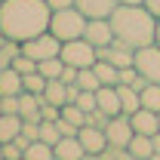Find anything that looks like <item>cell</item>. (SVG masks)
Segmentation results:
<instances>
[{
  "label": "cell",
  "instance_id": "83f0119b",
  "mask_svg": "<svg viewBox=\"0 0 160 160\" xmlns=\"http://www.w3.org/2000/svg\"><path fill=\"white\" fill-rule=\"evenodd\" d=\"M99 160H129V148H123V145H105Z\"/></svg>",
  "mask_w": 160,
  "mask_h": 160
},
{
  "label": "cell",
  "instance_id": "1f68e13d",
  "mask_svg": "<svg viewBox=\"0 0 160 160\" xmlns=\"http://www.w3.org/2000/svg\"><path fill=\"white\" fill-rule=\"evenodd\" d=\"M49 3V9L56 12V9H68V6H74V0H46Z\"/></svg>",
  "mask_w": 160,
  "mask_h": 160
},
{
  "label": "cell",
  "instance_id": "ac0fdd59",
  "mask_svg": "<svg viewBox=\"0 0 160 160\" xmlns=\"http://www.w3.org/2000/svg\"><path fill=\"white\" fill-rule=\"evenodd\" d=\"M40 99L43 102H52V105H65V102H68V83H65V80H46V86H43V96H40Z\"/></svg>",
  "mask_w": 160,
  "mask_h": 160
},
{
  "label": "cell",
  "instance_id": "2e32d148",
  "mask_svg": "<svg viewBox=\"0 0 160 160\" xmlns=\"http://www.w3.org/2000/svg\"><path fill=\"white\" fill-rule=\"evenodd\" d=\"M22 136V117L19 114H0V145H6V142L19 139Z\"/></svg>",
  "mask_w": 160,
  "mask_h": 160
},
{
  "label": "cell",
  "instance_id": "7402d4cb",
  "mask_svg": "<svg viewBox=\"0 0 160 160\" xmlns=\"http://www.w3.org/2000/svg\"><path fill=\"white\" fill-rule=\"evenodd\" d=\"M19 117L28 120V117H40V96H34V92H25L22 89L19 96Z\"/></svg>",
  "mask_w": 160,
  "mask_h": 160
},
{
  "label": "cell",
  "instance_id": "9a60e30c",
  "mask_svg": "<svg viewBox=\"0 0 160 160\" xmlns=\"http://www.w3.org/2000/svg\"><path fill=\"white\" fill-rule=\"evenodd\" d=\"M129 160H154V139L151 136H142V132H132L129 139Z\"/></svg>",
  "mask_w": 160,
  "mask_h": 160
},
{
  "label": "cell",
  "instance_id": "e0dca14e",
  "mask_svg": "<svg viewBox=\"0 0 160 160\" xmlns=\"http://www.w3.org/2000/svg\"><path fill=\"white\" fill-rule=\"evenodd\" d=\"M117 92H120V111H123V114H136L142 108V99H139V89H136V86L117 83Z\"/></svg>",
  "mask_w": 160,
  "mask_h": 160
},
{
  "label": "cell",
  "instance_id": "6da1fadb",
  "mask_svg": "<svg viewBox=\"0 0 160 160\" xmlns=\"http://www.w3.org/2000/svg\"><path fill=\"white\" fill-rule=\"evenodd\" d=\"M49 3L46 0H3L0 3V28L9 40H28L49 31Z\"/></svg>",
  "mask_w": 160,
  "mask_h": 160
},
{
  "label": "cell",
  "instance_id": "d590c367",
  "mask_svg": "<svg viewBox=\"0 0 160 160\" xmlns=\"http://www.w3.org/2000/svg\"><path fill=\"white\" fill-rule=\"evenodd\" d=\"M154 43L160 46V19H157V34H154Z\"/></svg>",
  "mask_w": 160,
  "mask_h": 160
},
{
  "label": "cell",
  "instance_id": "52a82bcc",
  "mask_svg": "<svg viewBox=\"0 0 160 160\" xmlns=\"http://www.w3.org/2000/svg\"><path fill=\"white\" fill-rule=\"evenodd\" d=\"M77 139H80V145H83V151H86V160H99L102 148L108 145L105 129H102V126H89V123H83L77 129Z\"/></svg>",
  "mask_w": 160,
  "mask_h": 160
},
{
  "label": "cell",
  "instance_id": "8fae6325",
  "mask_svg": "<svg viewBox=\"0 0 160 160\" xmlns=\"http://www.w3.org/2000/svg\"><path fill=\"white\" fill-rule=\"evenodd\" d=\"M52 154H56V160H86V151L77 136H62L52 145Z\"/></svg>",
  "mask_w": 160,
  "mask_h": 160
},
{
  "label": "cell",
  "instance_id": "d4e9b609",
  "mask_svg": "<svg viewBox=\"0 0 160 160\" xmlns=\"http://www.w3.org/2000/svg\"><path fill=\"white\" fill-rule=\"evenodd\" d=\"M19 52H22V43L6 37V43L0 46V71H3V68H12V59H16Z\"/></svg>",
  "mask_w": 160,
  "mask_h": 160
},
{
  "label": "cell",
  "instance_id": "8992f818",
  "mask_svg": "<svg viewBox=\"0 0 160 160\" xmlns=\"http://www.w3.org/2000/svg\"><path fill=\"white\" fill-rule=\"evenodd\" d=\"M132 65H136V71H139L148 83H160V46L157 43H148V46L136 49Z\"/></svg>",
  "mask_w": 160,
  "mask_h": 160
},
{
  "label": "cell",
  "instance_id": "5b68a950",
  "mask_svg": "<svg viewBox=\"0 0 160 160\" xmlns=\"http://www.w3.org/2000/svg\"><path fill=\"white\" fill-rule=\"evenodd\" d=\"M22 52L31 56L34 62L52 59V56H59V52H62V40L56 37L52 31H43V34H34V37L22 40Z\"/></svg>",
  "mask_w": 160,
  "mask_h": 160
},
{
  "label": "cell",
  "instance_id": "277c9868",
  "mask_svg": "<svg viewBox=\"0 0 160 160\" xmlns=\"http://www.w3.org/2000/svg\"><path fill=\"white\" fill-rule=\"evenodd\" d=\"M62 62L65 65H74V68H92L96 59H99V49L89 43L86 37H74V40H65L62 43Z\"/></svg>",
  "mask_w": 160,
  "mask_h": 160
},
{
  "label": "cell",
  "instance_id": "ffe728a7",
  "mask_svg": "<svg viewBox=\"0 0 160 160\" xmlns=\"http://www.w3.org/2000/svg\"><path fill=\"white\" fill-rule=\"evenodd\" d=\"M92 71L99 74V83H102V86H117V83H120V68H117V65H111V62H105V59H96Z\"/></svg>",
  "mask_w": 160,
  "mask_h": 160
},
{
  "label": "cell",
  "instance_id": "484cf974",
  "mask_svg": "<svg viewBox=\"0 0 160 160\" xmlns=\"http://www.w3.org/2000/svg\"><path fill=\"white\" fill-rule=\"evenodd\" d=\"M22 86L25 92H34V96H43V86H46V77L40 71H31V74H22Z\"/></svg>",
  "mask_w": 160,
  "mask_h": 160
},
{
  "label": "cell",
  "instance_id": "cb8c5ba5",
  "mask_svg": "<svg viewBox=\"0 0 160 160\" xmlns=\"http://www.w3.org/2000/svg\"><path fill=\"white\" fill-rule=\"evenodd\" d=\"M62 68H65L62 56H52V59H40V62H37V71H40V74H43L46 80L62 77Z\"/></svg>",
  "mask_w": 160,
  "mask_h": 160
},
{
  "label": "cell",
  "instance_id": "9c48e42d",
  "mask_svg": "<svg viewBox=\"0 0 160 160\" xmlns=\"http://www.w3.org/2000/svg\"><path fill=\"white\" fill-rule=\"evenodd\" d=\"M99 59L111 62V65H117V68H129L132 59H136V49H132V46H126L123 40L114 37L108 46H99Z\"/></svg>",
  "mask_w": 160,
  "mask_h": 160
},
{
  "label": "cell",
  "instance_id": "e575fe53",
  "mask_svg": "<svg viewBox=\"0 0 160 160\" xmlns=\"http://www.w3.org/2000/svg\"><path fill=\"white\" fill-rule=\"evenodd\" d=\"M117 3H129V6H139V3H145V0H117Z\"/></svg>",
  "mask_w": 160,
  "mask_h": 160
},
{
  "label": "cell",
  "instance_id": "d6986e66",
  "mask_svg": "<svg viewBox=\"0 0 160 160\" xmlns=\"http://www.w3.org/2000/svg\"><path fill=\"white\" fill-rule=\"evenodd\" d=\"M22 89V74L16 68H3L0 71V96H19Z\"/></svg>",
  "mask_w": 160,
  "mask_h": 160
},
{
  "label": "cell",
  "instance_id": "7a4b0ae2",
  "mask_svg": "<svg viewBox=\"0 0 160 160\" xmlns=\"http://www.w3.org/2000/svg\"><path fill=\"white\" fill-rule=\"evenodd\" d=\"M111 28H114V37L123 40L126 46L132 49H142L148 43H154V34H157V16L139 3V6H129V3H117L114 12L108 16Z\"/></svg>",
  "mask_w": 160,
  "mask_h": 160
},
{
  "label": "cell",
  "instance_id": "3957f363",
  "mask_svg": "<svg viewBox=\"0 0 160 160\" xmlns=\"http://www.w3.org/2000/svg\"><path fill=\"white\" fill-rule=\"evenodd\" d=\"M86 16L80 12L77 6H68V9H56L52 16H49V31L56 34V37L65 43V40H74V37H83V31H86Z\"/></svg>",
  "mask_w": 160,
  "mask_h": 160
},
{
  "label": "cell",
  "instance_id": "4dcf8cb0",
  "mask_svg": "<svg viewBox=\"0 0 160 160\" xmlns=\"http://www.w3.org/2000/svg\"><path fill=\"white\" fill-rule=\"evenodd\" d=\"M22 96V92H19ZM19 96H0V105L6 114H19Z\"/></svg>",
  "mask_w": 160,
  "mask_h": 160
},
{
  "label": "cell",
  "instance_id": "4316f807",
  "mask_svg": "<svg viewBox=\"0 0 160 160\" xmlns=\"http://www.w3.org/2000/svg\"><path fill=\"white\" fill-rule=\"evenodd\" d=\"M77 86H80V89H99V86H102L99 74H96L92 68H80V71H77Z\"/></svg>",
  "mask_w": 160,
  "mask_h": 160
},
{
  "label": "cell",
  "instance_id": "ab89813d",
  "mask_svg": "<svg viewBox=\"0 0 160 160\" xmlns=\"http://www.w3.org/2000/svg\"><path fill=\"white\" fill-rule=\"evenodd\" d=\"M0 114H3V105H0Z\"/></svg>",
  "mask_w": 160,
  "mask_h": 160
},
{
  "label": "cell",
  "instance_id": "ba28073f",
  "mask_svg": "<svg viewBox=\"0 0 160 160\" xmlns=\"http://www.w3.org/2000/svg\"><path fill=\"white\" fill-rule=\"evenodd\" d=\"M105 139L108 145H129L132 139V123H129V114H114V117L105 123Z\"/></svg>",
  "mask_w": 160,
  "mask_h": 160
},
{
  "label": "cell",
  "instance_id": "44dd1931",
  "mask_svg": "<svg viewBox=\"0 0 160 160\" xmlns=\"http://www.w3.org/2000/svg\"><path fill=\"white\" fill-rule=\"evenodd\" d=\"M25 160H56V154H52V145L43 139H34L25 145Z\"/></svg>",
  "mask_w": 160,
  "mask_h": 160
},
{
  "label": "cell",
  "instance_id": "60d3db41",
  "mask_svg": "<svg viewBox=\"0 0 160 160\" xmlns=\"http://www.w3.org/2000/svg\"><path fill=\"white\" fill-rule=\"evenodd\" d=\"M0 3H3V0H0Z\"/></svg>",
  "mask_w": 160,
  "mask_h": 160
},
{
  "label": "cell",
  "instance_id": "74e56055",
  "mask_svg": "<svg viewBox=\"0 0 160 160\" xmlns=\"http://www.w3.org/2000/svg\"><path fill=\"white\" fill-rule=\"evenodd\" d=\"M0 160H3V145H0Z\"/></svg>",
  "mask_w": 160,
  "mask_h": 160
},
{
  "label": "cell",
  "instance_id": "8d00e7d4",
  "mask_svg": "<svg viewBox=\"0 0 160 160\" xmlns=\"http://www.w3.org/2000/svg\"><path fill=\"white\" fill-rule=\"evenodd\" d=\"M3 43H6V34H3V28H0V46H3Z\"/></svg>",
  "mask_w": 160,
  "mask_h": 160
},
{
  "label": "cell",
  "instance_id": "5bb4252c",
  "mask_svg": "<svg viewBox=\"0 0 160 160\" xmlns=\"http://www.w3.org/2000/svg\"><path fill=\"white\" fill-rule=\"evenodd\" d=\"M96 108L99 111H105L108 117H114V114H123L120 111V92H117V86H99L96 89Z\"/></svg>",
  "mask_w": 160,
  "mask_h": 160
},
{
  "label": "cell",
  "instance_id": "836d02e7",
  "mask_svg": "<svg viewBox=\"0 0 160 160\" xmlns=\"http://www.w3.org/2000/svg\"><path fill=\"white\" fill-rule=\"evenodd\" d=\"M151 139H154V160H160V132H154Z\"/></svg>",
  "mask_w": 160,
  "mask_h": 160
},
{
  "label": "cell",
  "instance_id": "4fadbf2b",
  "mask_svg": "<svg viewBox=\"0 0 160 160\" xmlns=\"http://www.w3.org/2000/svg\"><path fill=\"white\" fill-rule=\"evenodd\" d=\"M129 123H132V132H142V136H154V132H160L157 111H148V108H139L136 114H129Z\"/></svg>",
  "mask_w": 160,
  "mask_h": 160
},
{
  "label": "cell",
  "instance_id": "f35d334b",
  "mask_svg": "<svg viewBox=\"0 0 160 160\" xmlns=\"http://www.w3.org/2000/svg\"><path fill=\"white\" fill-rule=\"evenodd\" d=\"M157 126H160V111H157Z\"/></svg>",
  "mask_w": 160,
  "mask_h": 160
},
{
  "label": "cell",
  "instance_id": "30bf717a",
  "mask_svg": "<svg viewBox=\"0 0 160 160\" xmlns=\"http://www.w3.org/2000/svg\"><path fill=\"white\" fill-rule=\"evenodd\" d=\"M83 37L99 49V46H108V43L114 40V28H111V22H108V19H89V22H86Z\"/></svg>",
  "mask_w": 160,
  "mask_h": 160
},
{
  "label": "cell",
  "instance_id": "603a6c76",
  "mask_svg": "<svg viewBox=\"0 0 160 160\" xmlns=\"http://www.w3.org/2000/svg\"><path fill=\"white\" fill-rule=\"evenodd\" d=\"M139 99H142V108L160 111V83H145L139 89Z\"/></svg>",
  "mask_w": 160,
  "mask_h": 160
},
{
  "label": "cell",
  "instance_id": "7c38bea8",
  "mask_svg": "<svg viewBox=\"0 0 160 160\" xmlns=\"http://www.w3.org/2000/svg\"><path fill=\"white\" fill-rule=\"evenodd\" d=\"M74 6H77L86 19H108L114 12L117 0H74Z\"/></svg>",
  "mask_w": 160,
  "mask_h": 160
},
{
  "label": "cell",
  "instance_id": "f546056e",
  "mask_svg": "<svg viewBox=\"0 0 160 160\" xmlns=\"http://www.w3.org/2000/svg\"><path fill=\"white\" fill-rule=\"evenodd\" d=\"M12 68H16L19 74H31V71H37V62L31 59V56H25V52H19V56L12 59Z\"/></svg>",
  "mask_w": 160,
  "mask_h": 160
},
{
  "label": "cell",
  "instance_id": "d6a6232c",
  "mask_svg": "<svg viewBox=\"0 0 160 160\" xmlns=\"http://www.w3.org/2000/svg\"><path fill=\"white\" fill-rule=\"evenodd\" d=\"M145 6H148V9H151V12L160 19V0H145Z\"/></svg>",
  "mask_w": 160,
  "mask_h": 160
},
{
  "label": "cell",
  "instance_id": "f1b7e54d",
  "mask_svg": "<svg viewBox=\"0 0 160 160\" xmlns=\"http://www.w3.org/2000/svg\"><path fill=\"white\" fill-rule=\"evenodd\" d=\"M40 139L49 142V145H56V142L62 139L59 126H56V120H40Z\"/></svg>",
  "mask_w": 160,
  "mask_h": 160
}]
</instances>
